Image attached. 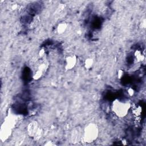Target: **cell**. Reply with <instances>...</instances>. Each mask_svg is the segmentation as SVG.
Listing matches in <instances>:
<instances>
[{
  "label": "cell",
  "mask_w": 146,
  "mask_h": 146,
  "mask_svg": "<svg viewBox=\"0 0 146 146\" xmlns=\"http://www.w3.org/2000/svg\"><path fill=\"white\" fill-rule=\"evenodd\" d=\"M98 134V129L95 125L91 124L87 126L85 129L84 135V139L85 142H93L96 139Z\"/></svg>",
  "instance_id": "7a4b0ae2"
},
{
  "label": "cell",
  "mask_w": 146,
  "mask_h": 146,
  "mask_svg": "<svg viewBox=\"0 0 146 146\" xmlns=\"http://www.w3.org/2000/svg\"><path fill=\"white\" fill-rule=\"evenodd\" d=\"M75 62H76V59L73 56V57H69L67 58V68L70 69L71 68H72V67H74V66L75 64Z\"/></svg>",
  "instance_id": "277c9868"
},
{
  "label": "cell",
  "mask_w": 146,
  "mask_h": 146,
  "mask_svg": "<svg viewBox=\"0 0 146 146\" xmlns=\"http://www.w3.org/2000/svg\"><path fill=\"white\" fill-rule=\"evenodd\" d=\"M28 131L29 134L31 136H34L36 135L37 132H38V126L37 124H36V123H31L29 126V128H28Z\"/></svg>",
  "instance_id": "3957f363"
},
{
  "label": "cell",
  "mask_w": 146,
  "mask_h": 146,
  "mask_svg": "<svg viewBox=\"0 0 146 146\" xmlns=\"http://www.w3.org/2000/svg\"><path fill=\"white\" fill-rule=\"evenodd\" d=\"M129 104L127 103L116 100L113 104V111L118 116H124L128 111Z\"/></svg>",
  "instance_id": "6da1fadb"
}]
</instances>
